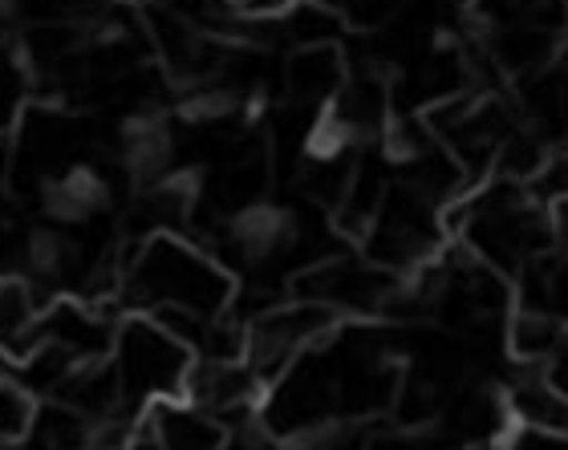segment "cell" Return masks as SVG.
Returning <instances> with one entry per match:
<instances>
[{"mask_svg": "<svg viewBox=\"0 0 568 450\" xmlns=\"http://www.w3.org/2000/svg\"><path fill=\"white\" fill-rule=\"evenodd\" d=\"M443 224L459 232L471 256L504 276L536 268L557 239V215H548L545 195L524 191L520 178H496L455 200L443 212Z\"/></svg>", "mask_w": 568, "mask_h": 450, "instance_id": "obj_1", "label": "cell"}, {"mask_svg": "<svg viewBox=\"0 0 568 450\" xmlns=\"http://www.w3.org/2000/svg\"><path fill=\"white\" fill-rule=\"evenodd\" d=\"M98 427L94 418H85L82 410H73L65 402H37L33 410V422L29 430L21 434V442L12 450H94L98 447Z\"/></svg>", "mask_w": 568, "mask_h": 450, "instance_id": "obj_6", "label": "cell"}, {"mask_svg": "<svg viewBox=\"0 0 568 450\" xmlns=\"http://www.w3.org/2000/svg\"><path fill=\"white\" fill-rule=\"evenodd\" d=\"M540 195L568 203V151L560 158H552V163H545V171H540Z\"/></svg>", "mask_w": 568, "mask_h": 450, "instance_id": "obj_9", "label": "cell"}, {"mask_svg": "<svg viewBox=\"0 0 568 450\" xmlns=\"http://www.w3.org/2000/svg\"><path fill=\"white\" fill-rule=\"evenodd\" d=\"M337 329H342V317L329 305L305 297L284 300L244 325V361L264 386H273L284 369H293L313 345H321Z\"/></svg>", "mask_w": 568, "mask_h": 450, "instance_id": "obj_3", "label": "cell"}, {"mask_svg": "<svg viewBox=\"0 0 568 450\" xmlns=\"http://www.w3.org/2000/svg\"><path fill=\"white\" fill-rule=\"evenodd\" d=\"M345 61L337 45H301L284 65V90L293 98V106L305 110H329V102L342 94L345 85Z\"/></svg>", "mask_w": 568, "mask_h": 450, "instance_id": "obj_5", "label": "cell"}, {"mask_svg": "<svg viewBox=\"0 0 568 450\" xmlns=\"http://www.w3.org/2000/svg\"><path fill=\"white\" fill-rule=\"evenodd\" d=\"M53 305L21 276H0V357L17 366L41 345V317Z\"/></svg>", "mask_w": 568, "mask_h": 450, "instance_id": "obj_4", "label": "cell"}, {"mask_svg": "<svg viewBox=\"0 0 568 450\" xmlns=\"http://www.w3.org/2000/svg\"><path fill=\"white\" fill-rule=\"evenodd\" d=\"M508 354L520 361V366H545L568 345V325L565 317L548 313V308L524 305L520 313L508 317Z\"/></svg>", "mask_w": 568, "mask_h": 450, "instance_id": "obj_7", "label": "cell"}, {"mask_svg": "<svg viewBox=\"0 0 568 450\" xmlns=\"http://www.w3.org/2000/svg\"><path fill=\"white\" fill-rule=\"evenodd\" d=\"M496 450H568V430H540V427H516L496 442Z\"/></svg>", "mask_w": 568, "mask_h": 450, "instance_id": "obj_8", "label": "cell"}, {"mask_svg": "<svg viewBox=\"0 0 568 450\" xmlns=\"http://www.w3.org/2000/svg\"><path fill=\"white\" fill-rule=\"evenodd\" d=\"M110 361H114V374H119L122 398L131 406V415L146 418V410L159 402H183L195 354L179 333L166 329L163 320L146 317V313H131L119 325Z\"/></svg>", "mask_w": 568, "mask_h": 450, "instance_id": "obj_2", "label": "cell"}]
</instances>
